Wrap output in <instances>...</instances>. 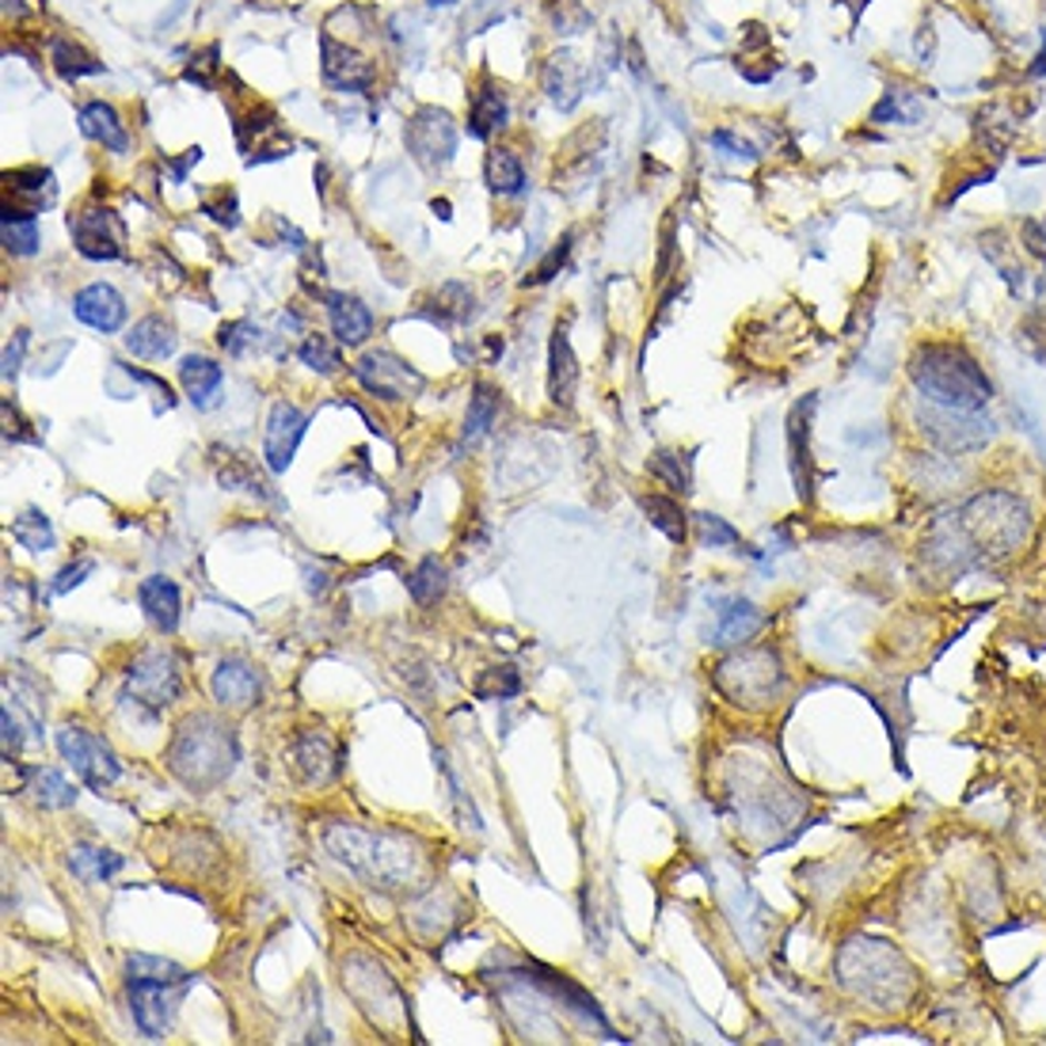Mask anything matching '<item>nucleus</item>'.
Listing matches in <instances>:
<instances>
[{
  "label": "nucleus",
  "mask_w": 1046,
  "mask_h": 1046,
  "mask_svg": "<svg viewBox=\"0 0 1046 1046\" xmlns=\"http://www.w3.org/2000/svg\"><path fill=\"white\" fill-rule=\"evenodd\" d=\"M909 378H914L917 392L936 408L952 411H982L994 396L986 370H982L963 346L952 343H925L917 346L914 362H909Z\"/></svg>",
  "instance_id": "1"
},
{
  "label": "nucleus",
  "mask_w": 1046,
  "mask_h": 1046,
  "mask_svg": "<svg viewBox=\"0 0 1046 1046\" xmlns=\"http://www.w3.org/2000/svg\"><path fill=\"white\" fill-rule=\"evenodd\" d=\"M237 765V738L232 727L213 715H187L175 727V738L168 746V768L191 792H210L232 773Z\"/></svg>",
  "instance_id": "2"
},
{
  "label": "nucleus",
  "mask_w": 1046,
  "mask_h": 1046,
  "mask_svg": "<svg viewBox=\"0 0 1046 1046\" xmlns=\"http://www.w3.org/2000/svg\"><path fill=\"white\" fill-rule=\"evenodd\" d=\"M1027 506L1020 499L1005 495V491H989L978 495L963 511V536L982 552V556H1000V552H1013L1016 544L1027 536Z\"/></svg>",
  "instance_id": "3"
},
{
  "label": "nucleus",
  "mask_w": 1046,
  "mask_h": 1046,
  "mask_svg": "<svg viewBox=\"0 0 1046 1046\" xmlns=\"http://www.w3.org/2000/svg\"><path fill=\"white\" fill-rule=\"evenodd\" d=\"M720 685L738 704H768L784 690V670L773 651H746L720 666Z\"/></svg>",
  "instance_id": "4"
},
{
  "label": "nucleus",
  "mask_w": 1046,
  "mask_h": 1046,
  "mask_svg": "<svg viewBox=\"0 0 1046 1046\" xmlns=\"http://www.w3.org/2000/svg\"><path fill=\"white\" fill-rule=\"evenodd\" d=\"M408 153L415 164H423L426 172H442L445 164L457 153V127H453V114L445 107H419L408 119L404 130Z\"/></svg>",
  "instance_id": "5"
},
{
  "label": "nucleus",
  "mask_w": 1046,
  "mask_h": 1046,
  "mask_svg": "<svg viewBox=\"0 0 1046 1046\" xmlns=\"http://www.w3.org/2000/svg\"><path fill=\"white\" fill-rule=\"evenodd\" d=\"M58 750L92 792H103L119 781V773H122L119 757H114V750L107 746L100 735H92V731L73 727V723H69V727L58 731Z\"/></svg>",
  "instance_id": "6"
},
{
  "label": "nucleus",
  "mask_w": 1046,
  "mask_h": 1046,
  "mask_svg": "<svg viewBox=\"0 0 1046 1046\" xmlns=\"http://www.w3.org/2000/svg\"><path fill=\"white\" fill-rule=\"evenodd\" d=\"M69 232H73V244L84 259L111 263V259L127 255V225L111 205H84V210L69 213Z\"/></svg>",
  "instance_id": "7"
},
{
  "label": "nucleus",
  "mask_w": 1046,
  "mask_h": 1046,
  "mask_svg": "<svg viewBox=\"0 0 1046 1046\" xmlns=\"http://www.w3.org/2000/svg\"><path fill=\"white\" fill-rule=\"evenodd\" d=\"M127 690L133 693V701L145 704L149 712H160L179 696V666L175 655L164 647L145 651L130 670H127Z\"/></svg>",
  "instance_id": "8"
},
{
  "label": "nucleus",
  "mask_w": 1046,
  "mask_h": 1046,
  "mask_svg": "<svg viewBox=\"0 0 1046 1046\" xmlns=\"http://www.w3.org/2000/svg\"><path fill=\"white\" fill-rule=\"evenodd\" d=\"M921 426H925V434L933 437L936 445H944L947 453H967V450H978V445H986L989 423H982L978 411H952V408H936L928 404L925 415H921Z\"/></svg>",
  "instance_id": "9"
},
{
  "label": "nucleus",
  "mask_w": 1046,
  "mask_h": 1046,
  "mask_svg": "<svg viewBox=\"0 0 1046 1046\" xmlns=\"http://www.w3.org/2000/svg\"><path fill=\"white\" fill-rule=\"evenodd\" d=\"M354 373H358V381L381 400H411V396L423 392V373H415L408 362H400V358L389 354V351L365 354Z\"/></svg>",
  "instance_id": "10"
},
{
  "label": "nucleus",
  "mask_w": 1046,
  "mask_h": 1046,
  "mask_svg": "<svg viewBox=\"0 0 1046 1046\" xmlns=\"http://www.w3.org/2000/svg\"><path fill=\"white\" fill-rule=\"evenodd\" d=\"M320 73L324 84L335 92H365V88L378 80V69L365 53H358L346 42H335L332 34H320Z\"/></svg>",
  "instance_id": "11"
},
{
  "label": "nucleus",
  "mask_w": 1046,
  "mask_h": 1046,
  "mask_svg": "<svg viewBox=\"0 0 1046 1046\" xmlns=\"http://www.w3.org/2000/svg\"><path fill=\"white\" fill-rule=\"evenodd\" d=\"M309 431V415L290 400H279L266 419V437H263V457L271 472H285L298 457V445Z\"/></svg>",
  "instance_id": "12"
},
{
  "label": "nucleus",
  "mask_w": 1046,
  "mask_h": 1046,
  "mask_svg": "<svg viewBox=\"0 0 1046 1046\" xmlns=\"http://www.w3.org/2000/svg\"><path fill=\"white\" fill-rule=\"evenodd\" d=\"M130 1008L133 1020L149 1039H164L172 1024V989L168 978H149V974H130Z\"/></svg>",
  "instance_id": "13"
},
{
  "label": "nucleus",
  "mask_w": 1046,
  "mask_h": 1046,
  "mask_svg": "<svg viewBox=\"0 0 1046 1046\" xmlns=\"http://www.w3.org/2000/svg\"><path fill=\"white\" fill-rule=\"evenodd\" d=\"M73 312H77L80 324L95 328V332H103V335H114L122 324H127V301H122V293L107 282L84 285V290L73 298Z\"/></svg>",
  "instance_id": "14"
},
{
  "label": "nucleus",
  "mask_w": 1046,
  "mask_h": 1046,
  "mask_svg": "<svg viewBox=\"0 0 1046 1046\" xmlns=\"http://www.w3.org/2000/svg\"><path fill=\"white\" fill-rule=\"evenodd\" d=\"M213 701L225 704V708H248V704L259 701L263 693V682H259L255 666L244 663V658H221L218 670H213Z\"/></svg>",
  "instance_id": "15"
},
{
  "label": "nucleus",
  "mask_w": 1046,
  "mask_h": 1046,
  "mask_svg": "<svg viewBox=\"0 0 1046 1046\" xmlns=\"http://www.w3.org/2000/svg\"><path fill=\"white\" fill-rule=\"evenodd\" d=\"M4 191L12 194V199H4V205L39 218L58 194V183H53L50 168H16V172H4Z\"/></svg>",
  "instance_id": "16"
},
{
  "label": "nucleus",
  "mask_w": 1046,
  "mask_h": 1046,
  "mask_svg": "<svg viewBox=\"0 0 1046 1046\" xmlns=\"http://www.w3.org/2000/svg\"><path fill=\"white\" fill-rule=\"evenodd\" d=\"M328 309V320H332V332L339 343L346 346H362L373 332V312L362 305L351 293H320Z\"/></svg>",
  "instance_id": "17"
},
{
  "label": "nucleus",
  "mask_w": 1046,
  "mask_h": 1046,
  "mask_svg": "<svg viewBox=\"0 0 1046 1046\" xmlns=\"http://www.w3.org/2000/svg\"><path fill=\"white\" fill-rule=\"evenodd\" d=\"M77 122H80V133L92 138V141H100L103 149H111V153H130V130L111 103H103V100L84 103L77 114Z\"/></svg>",
  "instance_id": "18"
},
{
  "label": "nucleus",
  "mask_w": 1046,
  "mask_h": 1046,
  "mask_svg": "<svg viewBox=\"0 0 1046 1046\" xmlns=\"http://www.w3.org/2000/svg\"><path fill=\"white\" fill-rule=\"evenodd\" d=\"M179 384H183L187 400H191L194 408H210L213 400H218L221 384H225V370H221L213 358L187 354L183 362H179Z\"/></svg>",
  "instance_id": "19"
},
{
  "label": "nucleus",
  "mask_w": 1046,
  "mask_h": 1046,
  "mask_svg": "<svg viewBox=\"0 0 1046 1046\" xmlns=\"http://www.w3.org/2000/svg\"><path fill=\"white\" fill-rule=\"evenodd\" d=\"M579 384V365L575 354H571V339H567V324H560L552 332V346H549V396L552 404L567 408L571 396H575Z\"/></svg>",
  "instance_id": "20"
},
{
  "label": "nucleus",
  "mask_w": 1046,
  "mask_h": 1046,
  "mask_svg": "<svg viewBox=\"0 0 1046 1046\" xmlns=\"http://www.w3.org/2000/svg\"><path fill=\"white\" fill-rule=\"evenodd\" d=\"M811 411H815V396H807L803 404H795L788 419V450H792V476L799 499H811Z\"/></svg>",
  "instance_id": "21"
},
{
  "label": "nucleus",
  "mask_w": 1046,
  "mask_h": 1046,
  "mask_svg": "<svg viewBox=\"0 0 1046 1046\" xmlns=\"http://www.w3.org/2000/svg\"><path fill=\"white\" fill-rule=\"evenodd\" d=\"M138 602L160 632L172 636V632L179 628V586L172 583V579L149 575L145 583L138 586Z\"/></svg>",
  "instance_id": "22"
},
{
  "label": "nucleus",
  "mask_w": 1046,
  "mask_h": 1046,
  "mask_svg": "<svg viewBox=\"0 0 1046 1046\" xmlns=\"http://www.w3.org/2000/svg\"><path fill=\"white\" fill-rule=\"evenodd\" d=\"M23 792H31V799L39 803L42 811H61L73 807L77 803V788L58 773V768H42V765H23Z\"/></svg>",
  "instance_id": "23"
},
{
  "label": "nucleus",
  "mask_w": 1046,
  "mask_h": 1046,
  "mask_svg": "<svg viewBox=\"0 0 1046 1046\" xmlns=\"http://www.w3.org/2000/svg\"><path fill=\"white\" fill-rule=\"evenodd\" d=\"M583 66H579L575 53H556V58L549 61V69H544V92H549V100L556 107H575L579 95H583Z\"/></svg>",
  "instance_id": "24"
},
{
  "label": "nucleus",
  "mask_w": 1046,
  "mask_h": 1046,
  "mask_svg": "<svg viewBox=\"0 0 1046 1046\" xmlns=\"http://www.w3.org/2000/svg\"><path fill=\"white\" fill-rule=\"evenodd\" d=\"M506 119H511V103H506V95L499 92V88H476L472 92V107H469V133L480 141H487L491 133H499L506 127Z\"/></svg>",
  "instance_id": "25"
},
{
  "label": "nucleus",
  "mask_w": 1046,
  "mask_h": 1046,
  "mask_svg": "<svg viewBox=\"0 0 1046 1046\" xmlns=\"http://www.w3.org/2000/svg\"><path fill=\"white\" fill-rule=\"evenodd\" d=\"M127 351L145 358V362H160V358L175 354V328L164 316H145L130 328Z\"/></svg>",
  "instance_id": "26"
},
{
  "label": "nucleus",
  "mask_w": 1046,
  "mask_h": 1046,
  "mask_svg": "<svg viewBox=\"0 0 1046 1046\" xmlns=\"http://www.w3.org/2000/svg\"><path fill=\"white\" fill-rule=\"evenodd\" d=\"M298 762L305 765L309 784H324L339 773V757H335L332 742L320 735V731H305V735L298 738Z\"/></svg>",
  "instance_id": "27"
},
{
  "label": "nucleus",
  "mask_w": 1046,
  "mask_h": 1046,
  "mask_svg": "<svg viewBox=\"0 0 1046 1046\" xmlns=\"http://www.w3.org/2000/svg\"><path fill=\"white\" fill-rule=\"evenodd\" d=\"M765 624V616L757 605L750 602H727L720 610V628H715V643H746L757 628Z\"/></svg>",
  "instance_id": "28"
},
{
  "label": "nucleus",
  "mask_w": 1046,
  "mask_h": 1046,
  "mask_svg": "<svg viewBox=\"0 0 1046 1046\" xmlns=\"http://www.w3.org/2000/svg\"><path fill=\"white\" fill-rule=\"evenodd\" d=\"M122 856L111 853V848H88V845H77L73 853H69V872L77 875L80 883H107L114 872H122Z\"/></svg>",
  "instance_id": "29"
},
{
  "label": "nucleus",
  "mask_w": 1046,
  "mask_h": 1046,
  "mask_svg": "<svg viewBox=\"0 0 1046 1046\" xmlns=\"http://www.w3.org/2000/svg\"><path fill=\"white\" fill-rule=\"evenodd\" d=\"M484 179H487L491 191L503 194V199H511V194H522L525 168L511 149H491L487 160H484Z\"/></svg>",
  "instance_id": "30"
},
{
  "label": "nucleus",
  "mask_w": 1046,
  "mask_h": 1046,
  "mask_svg": "<svg viewBox=\"0 0 1046 1046\" xmlns=\"http://www.w3.org/2000/svg\"><path fill=\"white\" fill-rule=\"evenodd\" d=\"M499 415V392L491 389V384L480 381L476 389H472V400H469V415H464V431H461V442L464 445H476L480 437L491 431V423H495Z\"/></svg>",
  "instance_id": "31"
},
{
  "label": "nucleus",
  "mask_w": 1046,
  "mask_h": 1046,
  "mask_svg": "<svg viewBox=\"0 0 1046 1046\" xmlns=\"http://www.w3.org/2000/svg\"><path fill=\"white\" fill-rule=\"evenodd\" d=\"M50 61H53V69H58L61 80H80V77L103 73V61H95L92 53H88V50L80 47V42H73V39H53Z\"/></svg>",
  "instance_id": "32"
},
{
  "label": "nucleus",
  "mask_w": 1046,
  "mask_h": 1046,
  "mask_svg": "<svg viewBox=\"0 0 1046 1046\" xmlns=\"http://www.w3.org/2000/svg\"><path fill=\"white\" fill-rule=\"evenodd\" d=\"M921 114H925V107H921L914 92H906V88H891V92H883V100L875 103L872 122H879V127H891V122H898V127H914V122H921Z\"/></svg>",
  "instance_id": "33"
},
{
  "label": "nucleus",
  "mask_w": 1046,
  "mask_h": 1046,
  "mask_svg": "<svg viewBox=\"0 0 1046 1046\" xmlns=\"http://www.w3.org/2000/svg\"><path fill=\"white\" fill-rule=\"evenodd\" d=\"M4 248L12 255H34V252H39V218L12 210V205H4Z\"/></svg>",
  "instance_id": "34"
},
{
  "label": "nucleus",
  "mask_w": 1046,
  "mask_h": 1046,
  "mask_svg": "<svg viewBox=\"0 0 1046 1046\" xmlns=\"http://www.w3.org/2000/svg\"><path fill=\"white\" fill-rule=\"evenodd\" d=\"M12 541L23 544L27 552H50L53 549V525L42 511H23L12 522Z\"/></svg>",
  "instance_id": "35"
},
{
  "label": "nucleus",
  "mask_w": 1046,
  "mask_h": 1046,
  "mask_svg": "<svg viewBox=\"0 0 1046 1046\" xmlns=\"http://www.w3.org/2000/svg\"><path fill=\"white\" fill-rule=\"evenodd\" d=\"M408 590H411V597H415V605H434L445 590V567L434 556H426L415 571H411Z\"/></svg>",
  "instance_id": "36"
},
{
  "label": "nucleus",
  "mask_w": 1046,
  "mask_h": 1046,
  "mask_svg": "<svg viewBox=\"0 0 1046 1046\" xmlns=\"http://www.w3.org/2000/svg\"><path fill=\"white\" fill-rule=\"evenodd\" d=\"M643 511H647L651 525H655V530H663L674 544L685 541V511L674 503V499L651 495V499H643Z\"/></svg>",
  "instance_id": "37"
},
{
  "label": "nucleus",
  "mask_w": 1046,
  "mask_h": 1046,
  "mask_svg": "<svg viewBox=\"0 0 1046 1046\" xmlns=\"http://www.w3.org/2000/svg\"><path fill=\"white\" fill-rule=\"evenodd\" d=\"M298 358L309 365V370L324 373V378H332V373L343 370V354H339V346L328 335H309L305 343L298 346Z\"/></svg>",
  "instance_id": "38"
},
{
  "label": "nucleus",
  "mask_w": 1046,
  "mask_h": 1046,
  "mask_svg": "<svg viewBox=\"0 0 1046 1046\" xmlns=\"http://www.w3.org/2000/svg\"><path fill=\"white\" fill-rule=\"evenodd\" d=\"M517 693H522V677H517L514 666H491L476 682L480 701H511Z\"/></svg>",
  "instance_id": "39"
},
{
  "label": "nucleus",
  "mask_w": 1046,
  "mask_h": 1046,
  "mask_svg": "<svg viewBox=\"0 0 1046 1046\" xmlns=\"http://www.w3.org/2000/svg\"><path fill=\"white\" fill-rule=\"evenodd\" d=\"M651 472H655L658 480H666V487H674V491H690V464L682 461V453H670V450H658L655 457H651Z\"/></svg>",
  "instance_id": "40"
},
{
  "label": "nucleus",
  "mask_w": 1046,
  "mask_h": 1046,
  "mask_svg": "<svg viewBox=\"0 0 1046 1046\" xmlns=\"http://www.w3.org/2000/svg\"><path fill=\"white\" fill-rule=\"evenodd\" d=\"M218 343H221V351H225V354L244 358L259 343V328L252 324V320H229V324L218 332Z\"/></svg>",
  "instance_id": "41"
},
{
  "label": "nucleus",
  "mask_w": 1046,
  "mask_h": 1046,
  "mask_svg": "<svg viewBox=\"0 0 1046 1046\" xmlns=\"http://www.w3.org/2000/svg\"><path fill=\"white\" fill-rule=\"evenodd\" d=\"M696 525H701V536H704V544H712V549H735L738 544V533L731 530L723 517H715V514H696Z\"/></svg>",
  "instance_id": "42"
},
{
  "label": "nucleus",
  "mask_w": 1046,
  "mask_h": 1046,
  "mask_svg": "<svg viewBox=\"0 0 1046 1046\" xmlns=\"http://www.w3.org/2000/svg\"><path fill=\"white\" fill-rule=\"evenodd\" d=\"M218 53H221V47L218 42H210L199 58H191L194 66H187V73H183V80H191V84H199V88H213V73H218Z\"/></svg>",
  "instance_id": "43"
},
{
  "label": "nucleus",
  "mask_w": 1046,
  "mask_h": 1046,
  "mask_svg": "<svg viewBox=\"0 0 1046 1046\" xmlns=\"http://www.w3.org/2000/svg\"><path fill=\"white\" fill-rule=\"evenodd\" d=\"M202 213H210V218L218 221V225L237 229V221H240V218H237V194L221 187V191H213V199H202Z\"/></svg>",
  "instance_id": "44"
},
{
  "label": "nucleus",
  "mask_w": 1046,
  "mask_h": 1046,
  "mask_svg": "<svg viewBox=\"0 0 1046 1046\" xmlns=\"http://www.w3.org/2000/svg\"><path fill=\"white\" fill-rule=\"evenodd\" d=\"M567 255H571V232H567V237L560 240L556 248H552L549 255L541 259V263H536V271L530 274V279H525V285H530V282H533V285H541V282H552V279H556V271H560V266L567 263Z\"/></svg>",
  "instance_id": "45"
},
{
  "label": "nucleus",
  "mask_w": 1046,
  "mask_h": 1046,
  "mask_svg": "<svg viewBox=\"0 0 1046 1046\" xmlns=\"http://www.w3.org/2000/svg\"><path fill=\"white\" fill-rule=\"evenodd\" d=\"M88 575H92V560H77V563H69V567H61V571H58V579H53V583H50V594H69V590L84 583Z\"/></svg>",
  "instance_id": "46"
},
{
  "label": "nucleus",
  "mask_w": 1046,
  "mask_h": 1046,
  "mask_svg": "<svg viewBox=\"0 0 1046 1046\" xmlns=\"http://www.w3.org/2000/svg\"><path fill=\"white\" fill-rule=\"evenodd\" d=\"M708 145L723 149L727 157H746V160L757 157L754 145H750V141H742L738 133H731V130H712V133H708Z\"/></svg>",
  "instance_id": "47"
},
{
  "label": "nucleus",
  "mask_w": 1046,
  "mask_h": 1046,
  "mask_svg": "<svg viewBox=\"0 0 1046 1046\" xmlns=\"http://www.w3.org/2000/svg\"><path fill=\"white\" fill-rule=\"evenodd\" d=\"M23 351H27V332H16L12 343L4 346V381H16V378H20Z\"/></svg>",
  "instance_id": "48"
},
{
  "label": "nucleus",
  "mask_w": 1046,
  "mask_h": 1046,
  "mask_svg": "<svg viewBox=\"0 0 1046 1046\" xmlns=\"http://www.w3.org/2000/svg\"><path fill=\"white\" fill-rule=\"evenodd\" d=\"M0 727H4V757H12L16 750L23 746V735H20V723H16V715L8 704H4V712H0Z\"/></svg>",
  "instance_id": "49"
},
{
  "label": "nucleus",
  "mask_w": 1046,
  "mask_h": 1046,
  "mask_svg": "<svg viewBox=\"0 0 1046 1046\" xmlns=\"http://www.w3.org/2000/svg\"><path fill=\"white\" fill-rule=\"evenodd\" d=\"M1024 237H1027V248H1032L1035 255L1046 259V218L1043 221H1027Z\"/></svg>",
  "instance_id": "50"
},
{
  "label": "nucleus",
  "mask_w": 1046,
  "mask_h": 1046,
  "mask_svg": "<svg viewBox=\"0 0 1046 1046\" xmlns=\"http://www.w3.org/2000/svg\"><path fill=\"white\" fill-rule=\"evenodd\" d=\"M199 160H202V149H199V145H194V149H187V157H183V160H175V164H172V179H175V183H183V179H187V168H191V164H199Z\"/></svg>",
  "instance_id": "51"
},
{
  "label": "nucleus",
  "mask_w": 1046,
  "mask_h": 1046,
  "mask_svg": "<svg viewBox=\"0 0 1046 1046\" xmlns=\"http://www.w3.org/2000/svg\"><path fill=\"white\" fill-rule=\"evenodd\" d=\"M183 12H187V0H172V8H168V12L160 16V23H157V27H160V31H164V27H172Z\"/></svg>",
  "instance_id": "52"
},
{
  "label": "nucleus",
  "mask_w": 1046,
  "mask_h": 1046,
  "mask_svg": "<svg viewBox=\"0 0 1046 1046\" xmlns=\"http://www.w3.org/2000/svg\"><path fill=\"white\" fill-rule=\"evenodd\" d=\"M1032 77H1046V39H1043L1039 58H1035V66H1032Z\"/></svg>",
  "instance_id": "53"
},
{
  "label": "nucleus",
  "mask_w": 1046,
  "mask_h": 1046,
  "mask_svg": "<svg viewBox=\"0 0 1046 1046\" xmlns=\"http://www.w3.org/2000/svg\"><path fill=\"white\" fill-rule=\"evenodd\" d=\"M426 4H434V8H445V4H457V0H426Z\"/></svg>",
  "instance_id": "54"
}]
</instances>
